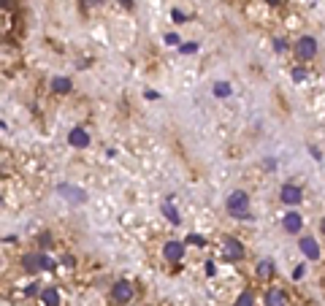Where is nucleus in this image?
<instances>
[{
	"label": "nucleus",
	"mask_w": 325,
	"mask_h": 306,
	"mask_svg": "<svg viewBox=\"0 0 325 306\" xmlns=\"http://www.w3.org/2000/svg\"><path fill=\"white\" fill-rule=\"evenodd\" d=\"M182 52H185V54H192V52H198V44H182Z\"/></svg>",
	"instance_id": "412c9836"
},
{
	"label": "nucleus",
	"mask_w": 325,
	"mask_h": 306,
	"mask_svg": "<svg viewBox=\"0 0 325 306\" xmlns=\"http://www.w3.org/2000/svg\"><path fill=\"white\" fill-rule=\"evenodd\" d=\"M268 6H279V3H282V0H266Z\"/></svg>",
	"instance_id": "a878e982"
},
{
	"label": "nucleus",
	"mask_w": 325,
	"mask_h": 306,
	"mask_svg": "<svg viewBox=\"0 0 325 306\" xmlns=\"http://www.w3.org/2000/svg\"><path fill=\"white\" fill-rule=\"evenodd\" d=\"M24 268L30 274H38V271H52L54 268V260L46 258V255H27L24 258Z\"/></svg>",
	"instance_id": "7ed1b4c3"
},
{
	"label": "nucleus",
	"mask_w": 325,
	"mask_h": 306,
	"mask_svg": "<svg viewBox=\"0 0 325 306\" xmlns=\"http://www.w3.org/2000/svg\"><path fill=\"white\" fill-rule=\"evenodd\" d=\"M301 252L306 255L309 260H317L320 258V244H317L314 236H303V239H301Z\"/></svg>",
	"instance_id": "6e6552de"
},
{
	"label": "nucleus",
	"mask_w": 325,
	"mask_h": 306,
	"mask_svg": "<svg viewBox=\"0 0 325 306\" xmlns=\"http://www.w3.org/2000/svg\"><path fill=\"white\" fill-rule=\"evenodd\" d=\"M68 144H70V147H79V149L90 147V135H87V130L73 128V130L68 133Z\"/></svg>",
	"instance_id": "9d476101"
},
{
	"label": "nucleus",
	"mask_w": 325,
	"mask_h": 306,
	"mask_svg": "<svg viewBox=\"0 0 325 306\" xmlns=\"http://www.w3.org/2000/svg\"><path fill=\"white\" fill-rule=\"evenodd\" d=\"M323 233H325V219H323Z\"/></svg>",
	"instance_id": "cd10ccee"
},
{
	"label": "nucleus",
	"mask_w": 325,
	"mask_h": 306,
	"mask_svg": "<svg viewBox=\"0 0 325 306\" xmlns=\"http://www.w3.org/2000/svg\"><path fill=\"white\" fill-rule=\"evenodd\" d=\"M171 17H174V19H176V22H182V19H185V14H182V11H179V8H174V11H171Z\"/></svg>",
	"instance_id": "4be33fe9"
},
{
	"label": "nucleus",
	"mask_w": 325,
	"mask_h": 306,
	"mask_svg": "<svg viewBox=\"0 0 325 306\" xmlns=\"http://www.w3.org/2000/svg\"><path fill=\"white\" fill-rule=\"evenodd\" d=\"M162 258H165V260H171V263L182 260V258H185V241H176V239L165 241V247H162Z\"/></svg>",
	"instance_id": "39448f33"
},
{
	"label": "nucleus",
	"mask_w": 325,
	"mask_h": 306,
	"mask_svg": "<svg viewBox=\"0 0 325 306\" xmlns=\"http://www.w3.org/2000/svg\"><path fill=\"white\" fill-rule=\"evenodd\" d=\"M236 306H255V298H252L250 290H244V293L238 295V298H236Z\"/></svg>",
	"instance_id": "f3484780"
},
{
	"label": "nucleus",
	"mask_w": 325,
	"mask_h": 306,
	"mask_svg": "<svg viewBox=\"0 0 325 306\" xmlns=\"http://www.w3.org/2000/svg\"><path fill=\"white\" fill-rule=\"evenodd\" d=\"M90 3H103V0H90Z\"/></svg>",
	"instance_id": "bb28decb"
},
{
	"label": "nucleus",
	"mask_w": 325,
	"mask_h": 306,
	"mask_svg": "<svg viewBox=\"0 0 325 306\" xmlns=\"http://www.w3.org/2000/svg\"><path fill=\"white\" fill-rule=\"evenodd\" d=\"M293 52H296L298 60H312L314 54H317V41H314L312 36H303L293 44Z\"/></svg>",
	"instance_id": "f03ea898"
},
{
	"label": "nucleus",
	"mask_w": 325,
	"mask_h": 306,
	"mask_svg": "<svg viewBox=\"0 0 325 306\" xmlns=\"http://www.w3.org/2000/svg\"><path fill=\"white\" fill-rule=\"evenodd\" d=\"M214 95H217V98H228V95H231V84H228V82H217L214 84Z\"/></svg>",
	"instance_id": "a211bd4d"
},
{
	"label": "nucleus",
	"mask_w": 325,
	"mask_h": 306,
	"mask_svg": "<svg viewBox=\"0 0 325 306\" xmlns=\"http://www.w3.org/2000/svg\"><path fill=\"white\" fill-rule=\"evenodd\" d=\"M165 41H168V44H179V36H176V33H168V36H165Z\"/></svg>",
	"instance_id": "5701e85b"
},
{
	"label": "nucleus",
	"mask_w": 325,
	"mask_h": 306,
	"mask_svg": "<svg viewBox=\"0 0 325 306\" xmlns=\"http://www.w3.org/2000/svg\"><path fill=\"white\" fill-rule=\"evenodd\" d=\"M257 277L260 279H271L274 277V263L268 258H263L260 263H257Z\"/></svg>",
	"instance_id": "4468645a"
},
{
	"label": "nucleus",
	"mask_w": 325,
	"mask_h": 306,
	"mask_svg": "<svg viewBox=\"0 0 325 306\" xmlns=\"http://www.w3.org/2000/svg\"><path fill=\"white\" fill-rule=\"evenodd\" d=\"M282 225H284L287 233H298L301 225H303V219H301V214H298V212H287V214H284V219H282Z\"/></svg>",
	"instance_id": "9b49d317"
},
{
	"label": "nucleus",
	"mask_w": 325,
	"mask_h": 306,
	"mask_svg": "<svg viewBox=\"0 0 325 306\" xmlns=\"http://www.w3.org/2000/svg\"><path fill=\"white\" fill-rule=\"evenodd\" d=\"M162 214H165V217H168V219H171V222H174V225H179V222H182L179 212H176V209L171 206V200H165V203H162Z\"/></svg>",
	"instance_id": "2eb2a0df"
},
{
	"label": "nucleus",
	"mask_w": 325,
	"mask_h": 306,
	"mask_svg": "<svg viewBox=\"0 0 325 306\" xmlns=\"http://www.w3.org/2000/svg\"><path fill=\"white\" fill-rule=\"evenodd\" d=\"M41 301H44V306H60V293L54 287H46L41 290Z\"/></svg>",
	"instance_id": "ddd939ff"
},
{
	"label": "nucleus",
	"mask_w": 325,
	"mask_h": 306,
	"mask_svg": "<svg viewBox=\"0 0 325 306\" xmlns=\"http://www.w3.org/2000/svg\"><path fill=\"white\" fill-rule=\"evenodd\" d=\"M282 200L287 203V206H298V203L303 200L301 187H298V184H282Z\"/></svg>",
	"instance_id": "423d86ee"
},
{
	"label": "nucleus",
	"mask_w": 325,
	"mask_h": 306,
	"mask_svg": "<svg viewBox=\"0 0 325 306\" xmlns=\"http://www.w3.org/2000/svg\"><path fill=\"white\" fill-rule=\"evenodd\" d=\"M266 306H287V295L282 290H268L266 293Z\"/></svg>",
	"instance_id": "f8f14e48"
},
{
	"label": "nucleus",
	"mask_w": 325,
	"mask_h": 306,
	"mask_svg": "<svg viewBox=\"0 0 325 306\" xmlns=\"http://www.w3.org/2000/svg\"><path fill=\"white\" fill-rule=\"evenodd\" d=\"M293 79H296V82H303V79H306V71H303V68H293Z\"/></svg>",
	"instance_id": "aec40b11"
},
{
	"label": "nucleus",
	"mask_w": 325,
	"mask_h": 306,
	"mask_svg": "<svg viewBox=\"0 0 325 306\" xmlns=\"http://www.w3.org/2000/svg\"><path fill=\"white\" fill-rule=\"evenodd\" d=\"M274 46H277V52H284V41H282V38H277V41H274Z\"/></svg>",
	"instance_id": "b1692460"
},
{
	"label": "nucleus",
	"mask_w": 325,
	"mask_h": 306,
	"mask_svg": "<svg viewBox=\"0 0 325 306\" xmlns=\"http://www.w3.org/2000/svg\"><path fill=\"white\" fill-rule=\"evenodd\" d=\"M228 214L233 219H252V212H250V195L244 190H236V193L228 195Z\"/></svg>",
	"instance_id": "f257e3e1"
},
{
	"label": "nucleus",
	"mask_w": 325,
	"mask_h": 306,
	"mask_svg": "<svg viewBox=\"0 0 325 306\" xmlns=\"http://www.w3.org/2000/svg\"><path fill=\"white\" fill-rule=\"evenodd\" d=\"M222 252H225V260H231V263L244 260V247H241V241H238V239H233V236H228V239H225Z\"/></svg>",
	"instance_id": "20e7f679"
},
{
	"label": "nucleus",
	"mask_w": 325,
	"mask_h": 306,
	"mask_svg": "<svg viewBox=\"0 0 325 306\" xmlns=\"http://www.w3.org/2000/svg\"><path fill=\"white\" fill-rule=\"evenodd\" d=\"M57 193H63L65 198L70 200V203H84V200H87L84 190H79V187H70V184H60V187H57Z\"/></svg>",
	"instance_id": "1a4fd4ad"
},
{
	"label": "nucleus",
	"mask_w": 325,
	"mask_h": 306,
	"mask_svg": "<svg viewBox=\"0 0 325 306\" xmlns=\"http://www.w3.org/2000/svg\"><path fill=\"white\" fill-rule=\"evenodd\" d=\"M52 89H54V92H68V89H70V79H65V76L52 79Z\"/></svg>",
	"instance_id": "dca6fc26"
},
{
	"label": "nucleus",
	"mask_w": 325,
	"mask_h": 306,
	"mask_svg": "<svg viewBox=\"0 0 325 306\" xmlns=\"http://www.w3.org/2000/svg\"><path fill=\"white\" fill-rule=\"evenodd\" d=\"M119 3H122L125 8H133V0H119Z\"/></svg>",
	"instance_id": "393cba45"
},
{
	"label": "nucleus",
	"mask_w": 325,
	"mask_h": 306,
	"mask_svg": "<svg viewBox=\"0 0 325 306\" xmlns=\"http://www.w3.org/2000/svg\"><path fill=\"white\" fill-rule=\"evenodd\" d=\"M187 241H190V244H198V247H203V244H206L198 233H190V236H187Z\"/></svg>",
	"instance_id": "6ab92c4d"
},
{
	"label": "nucleus",
	"mask_w": 325,
	"mask_h": 306,
	"mask_svg": "<svg viewBox=\"0 0 325 306\" xmlns=\"http://www.w3.org/2000/svg\"><path fill=\"white\" fill-rule=\"evenodd\" d=\"M111 295H114L119 304H128V301L133 298V287H130V282L119 279V282H114V287H111Z\"/></svg>",
	"instance_id": "0eeeda50"
}]
</instances>
